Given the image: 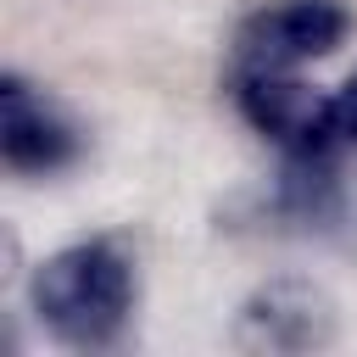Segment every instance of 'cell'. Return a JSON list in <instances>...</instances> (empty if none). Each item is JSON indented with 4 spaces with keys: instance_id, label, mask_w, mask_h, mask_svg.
<instances>
[{
    "instance_id": "cell-6",
    "label": "cell",
    "mask_w": 357,
    "mask_h": 357,
    "mask_svg": "<svg viewBox=\"0 0 357 357\" xmlns=\"http://www.w3.org/2000/svg\"><path fill=\"white\" fill-rule=\"evenodd\" d=\"M335 128H340V145H357V73L335 89Z\"/></svg>"
},
{
    "instance_id": "cell-5",
    "label": "cell",
    "mask_w": 357,
    "mask_h": 357,
    "mask_svg": "<svg viewBox=\"0 0 357 357\" xmlns=\"http://www.w3.org/2000/svg\"><path fill=\"white\" fill-rule=\"evenodd\" d=\"M84 151L78 123L28 78H0V156L11 173H56Z\"/></svg>"
},
{
    "instance_id": "cell-2",
    "label": "cell",
    "mask_w": 357,
    "mask_h": 357,
    "mask_svg": "<svg viewBox=\"0 0 357 357\" xmlns=\"http://www.w3.org/2000/svg\"><path fill=\"white\" fill-rule=\"evenodd\" d=\"M329 340H335V301L312 279L279 273V279L257 284L240 301V318H234V346L240 351L301 357V351H324Z\"/></svg>"
},
{
    "instance_id": "cell-3",
    "label": "cell",
    "mask_w": 357,
    "mask_h": 357,
    "mask_svg": "<svg viewBox=\"0 0 357 357\" xmlns=\"http://www.w3.org/2000/svg\"><path fill=\"white\" fill-rule=\"evenodd\" d=\"M340 39H346L340 0H273L240 22L234 73H290L312 56H329Z\"/></svg>"
},
{
    "instance_id": "cell-4",
    "label": "cell",
    "mask_w": 357,
    "mask_h": 357,
    "mask_svg": "<svg viewBox=\"0 0 357 357\" xmlns=\"http://www.w3.org/2000/svg\"><path fill=\"white\" fill-rule=\"evenodd\" d=\"M240 112L257 134H268L284 156H329L340 145L335 95L301 84L296 73H240Z\"/></svg>"
},
{
    "instance_id": "cell-1",
    "label": "cell",
    "mask_w": 357,
    "mask_h": 357,
    "mask_svg": "<svg viewBox=\"0 0 357 357\" xmlns=\"http://www.w3.org/2000/svg\"><path fill=\"white\" fill-rule=\"evenodd\" d=\"M33 312L39 324L61 340V346H78V351H100L112 346L128 318H134V296H139V279H134V257L117 245V240H78V245H61L56 257H45L33 268Z\"/></svg>"
}]
</instances>
